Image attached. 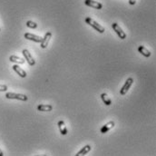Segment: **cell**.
Listing matches in <instances>:
<instances>
[{"instance_id": "6da1fadb", "label": "cell", "mask_w": 156, "mask_h": 156, "mask_svg": "<svg viewBox=\"0 0 156 156\" xmlns=\"http://www.w3.org/2000/svg\"><path fill=\"white\" fill-rule=\"evenodd\" d=\"M85 23L88 24L89 26H91L92 27H93L96 31H98V32L101 33V34L105 33V31H106L105 27H103L102 26H101L100 24H98L96 21H94V20H93V18H91V17H86V18H85Z\"/></svg>"}, {"instance_id": "7a4b0ae2", "label": "cell", "mask_w": 156, "mask_h": 156, "mask_svg": "<svg viewBox=\"0 0 156 156\" xmlns=\"http://www.w3.org/2000/svg\"><path fill=\"white\" fill-rule=\"evenodd\" d=\"M6 97L8 99H17L20 101H27V96L22 93H7Z\"/></svg>"}, {"instance_id": "3957f363", "label": "cell", "mask_w": 156, "mask_h": 156, "mask_svg": "<svg viewBox=\"0 0 156 156\" xmlns=\"http://www.w3.org/2000/svg\"><path fill=\"white\" fill-rule=\"evenodd\" d=\"M133 84V79L132 77L128 78V79L126 80L125 84H124V86L122 87L121 91H120V93H121V95H124V94H126V93L128 92L129 88H130V87L132 86V84Z\"/></svg>"}, {"instance_id": "277c9868", "label": "cell", "mask_w": 156, "mask_h": 156, "mask_svg": "<svg viewBox=\"0 0 156 156\" xmlns=\"http://www.w3.org/2000/svg\"><path fill=\"white\" fill-rule=\"evenodd\" d=\"M112 27H113L114 31H115V33L117 34V35L119 36V38H121V39L126 38V34L122 30V28L119 26V25L117 23H114L112 25Z\"/></svg>"}, {"instance_id": "5b68a950", "label": "cell", "mask_w": 156, "mask_h": 156, "mask_svg": "<svg viewBox=\"0 0 156 156\" xmlns=\"http://www.w3.org/2000/svg\"><path fill=\"white\" fill-rule=\"evenodd\" d=\"M22 53H23V55H24V57H25V59H26V62L29 64V66H35V59L33 58L32 55L29 53V51H28L27 49H24V50L22 51Z\"/></svg>"}, {"instance_id": "8992f818", "label": "cell", "mask_w": 156, "mask_h": 156, "mask_svg": "<svg viewBox=\"0 0 156 156\" xmlns=\"http://www.w3.org/2000/svg\"><path fill=\"white\" fill-rule=\"evenodd\" d=\"M84 4L90 8H93L95 9H102V5L99 2L93 1V0H85Z\"/></svg>"}, {"instance_id": "52a82bcc", "label": "cell", "mask_w": 156, "mask_h": 156, "mask_svg": "<svg viewBox=\"0 0 156 156\" xmlns=\"http://www.w3.org/2000/svg\"><path fill=\"white\" fill-rule=\"evenodd\" d=\"M25 38L28 39V40H32V41H34L35 43H41L42 40H43V37L35 35H33V34H30V33H26L25 34Z\"/></svg>"}, {"instance_id": "ba28073f", "label": "cell", "mask_w": 156, "mask_h": 156, "mask_svg": "<svg viewBox=\"0 0 156 156\" xmlns=\"http://www.w3.org/2000/svg\"><path fill=\"white\" fill-rule=\"evenodd\" d=\"M51 38H52V33H51V32H47V33L44 35V37L43 38L42 42L40 43V44H41V47H42V48H46L47 45H48L49 41L51 40Z\"/></svg>"}, {"instance_id": "9c48e42d", "label": "cell", "mask_w": 156, "mask_h": 156, "mask_svg": "<svg viewBox=\"0 0 156 156\" xmlns=\"http://www.w3.org/2000/svg\"><path fill=\"white\" fill-rule=\"evenodd\" d=\"M114 126H115V122L111 121V122L107 123L106 125H103V126L101 128V133H107L109 130H111Z\"/></svg>"}, {"instance_id": "30bf717a", "label": "cell", "mask_w": 156, "mask_h": 156, "mask_svg": "<svg viewBox=\"0 0 156 156\" xmlns=\"http://www.w3.org/2000/svg\"><path fill=\"white\" fill-rule=\"evenodd\" d=\"M13 69H14V71L19 75V76H21V77H23V78H25L26 76V73L25 72V70H23L21 67H19L17 65H16V66H13Z\"/></svg>"}, {"instance_id": "8fae6325", "label": "cell", "mask_w": 156, "mask_h": 156, "mask_svg": "<svg viewBox=\"0 0 156 156\" xmlns=\"http://www.w3.org/2000/svg\"><path fill=\"white\" fill-rule=\"evenodd\" d=\"M138 51L140 52V53H141L143 57H151V52H150L147 48H145L144 46H142V45H140V46L138 47Z\"/></svg>"}, {"instance_id": "7c38bea8", "label": "cell", "mask_w": 156, "mask_h": 156, "mask_svg": "<svg viewBox=\"0 0 156 156\" xmlns=\"http://www.w3.org/2000/svg\"><path fill=\"white\" fill-rule=\"evenodd\" d=\"M53 109V106L50 105H40L37 106V110L41 112H50Z\"/></svg>"}, {"instance_id": "4fadbf2b", "label": "cell", "mask_w": 156, "mask_h": 156, "mask_svg": "<svg viewBox=\"0 0 156 156\" xmlns=\"http://www.w3.org/2000/svg\"><path fill=\"white\" fill-rule=\"evenodd\" d=\"M91 151V146L90 145H85L84 147H83V149H81L75 155L76 156H82V155H85L86 153H88Z\"/></svg>"}, {"instance_id": "5bb4252c", "label": "cell", "mask_w": 156, "mask_h": 156, "mask_svg": "<svg viewBox=\"0 0 156 156\" xmlns=\"http://www.w3.org/2000/svg\"><path fill=\"white\" fill-rule=\"evenodd\" d=\"M58 127H59L61 134H63V135L67 134V129H66V126L64 121H59L58 122Z\"/></svg>"}, {"instance_id": "9a60e30c", "label": "cell", "mask_w": 156, "mask_h": 156, "mask_svg": "<svg viewBox=\"0 0 156 156\" xmlns=\"http://www.w3.org/2000/svg\"><path fill=\"white\" fill-rule=\"evenodd\" d=\"M9 60H10V62L17 63V64H20V65L25 63V60H24L23 58L18 57H17V56H11V57H9Z\"/></svg>"}, {"instance_id": "2e32d148", "label": "cell", "mask_w": 156, "mask_h": 156, "mask_svg": "<svg viewBox=\"0 0 156 156\" xmlns=\"http://www.w3.org/2000/svg\"><path fill=\"white\" fill-rule=\"evenodd\" d=\"M101 98H102V102L106 103V106H110L111 103H112V101H111V99H110V97L107 95V93H102L101 94Z\"/></svg>"}, {"instance_id": "e0dca14e", "label": "cell", "mask_w": 156, "mask_h": 156, "mask_svg": "<svg viewBox=\"0 0 156 156\" xmlns=\"http://www.w3.org/2000/svg\"><path fill=\"white\" fill-rule=\"evenodd\" d=\"M26 26L29 27V28H32V29H35L37 27V24L33 22V21H27L26 22Z\"/></svg>"}, {"instance_id": "ac0fdd59", "label": "cell", "mask_w": 156, "mask_h": 156, "mask_svg": "<svg viewBox=\"0 0 156 156\" xmlns=\"http://www.w3.org/2000/svg\"><path fill=\"white\" fill-rule=\"evenodd\" d=\"M8 90V86L5 84H0V92H6Z\"/></svg>"}, {"instance_id": "d6986e66", "label": "cell", "mask_w": 156, "mask_h": 156, "mask_svg": "<svg viewBox=\"0 0 156 156\" xmlns=\"http://www.w3.org/2000/svg\"><path fill=\"white\" fill-rule=\"evenodd\" d=\"M129 3H130V5L133 6L136 3V0H129Z\"/></svg>"}, {"instance_id": "ffe728a7", "label": "cell", "mask_w": 156, "mask_h": 156, "mask_svg": "<svg viewBox=\"0 0 156 156\" xmlns=\"http://www.w3.org/2000/svg\"><path fill=\"white\" fill-rule=\"evenodd\" d=\"M4 154H3V151H1V149H0V156H3Z\"/></svg>"}, {"instance_id": "44dd1931", "label": "cell", "mask_w": 156, "mask_h": 156, "mask_svg": "<svg viewBox=\"0 0 156 156\" xmlns=\"http://www.w3.org/2000/svg\"><path fill=\"white\" fill-rule=\"evenodd\" d=\"M0 31H1V28H0Z\"/></svg>"}]
</instances>
